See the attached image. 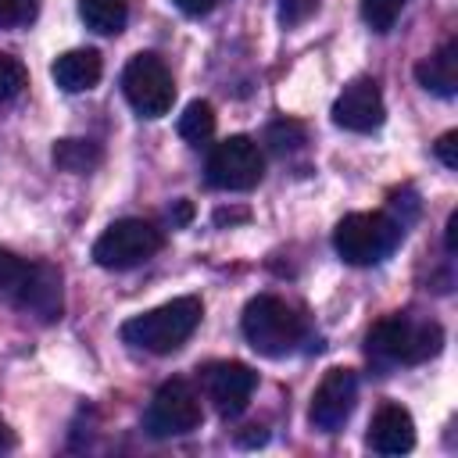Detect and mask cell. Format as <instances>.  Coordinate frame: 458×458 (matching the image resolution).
<instances>
[{
  "label": "cell",
  "mask_w": 458,
  "mask_h": 458,
  "mask_svg": "<svg viewBox=\"0 0 458 458\" xmlns=\"http://www.w3.org/2000/svg\"><path fill=\"white\" fill-rule=\"evenodd\" d=\"M200 315H204V304L197 297H175L154 311H143L122 322V340L147 354H172L193 336V329L200 326Z\"/></svg>",
  "instance_id": "obj_1"
},
{
  "label": "cell",
  "mask_w": 458,
  "mask_h": 458,
  "mask_svg": "<svg viewBox=\"0 0 458 458\" xmlns=\"http://www.w3.org/2000/svg\"><path fill=\"white\" fill-rule=\"evenodd\" d=\"M365 344H369V354L379 365H419V361H429L433 354H440L444 329L437 322L390 315V318H379L369 329Z\"/></svg>",
  "instance_id": "obj_2"
},
{
  "label": "cell",
  "mask_w": 458,
  "mask_h": 458,
  "mask_svg": "<svg viewBox=\"0 0 458 458\" xmlns=\"http://www.w3.org/2000/svg\"><path fill=\"white\" fill-rule=\"evenodd\" d=\"M240 326H243L247 344L265 358H286L304 336L301 315L283 297H272V293L250 297L247 308H243Z\"/></svg>",
  "instance_id": "obj_3"
},
{
  "label": "cell",
  "mask_w": 458,
  "mask_h": 458,
  "mask_svg": "<svg viewBox=\"0 0 458 458\" xmlns=\"http://www.w3.org/2000/svg\"><path fill=\"white\" fill-rule=\"evenodd\" d=\"M401 233L404 225L383 211H354L336 222L333 247L347 265H379L401 243Z\"/></svg>",
  "instance_id": "obj_4"
},
{
  "label": "cell",
  "mask_w": 458,
  "mask_h": 458,
  "mask_svg": "<svg viewBox=\"0 0 458 458\" xmlns=\"http://www.w3.org/2000/svg\"><path fill=\"white\" fill-rule=\"evenodd\" d=\"M165 247V233L154 225V222H143V218H118L111 222L97 243H93V261L100 268H136L143 265L147 258H154L157 250Z\"/></svg>",
  "instance_id": "obj_5"
},
{
  "label": "cell",
  "mask_w": 458,
  "mask_h": 458,
  "mask_svg": "<svg viewBox=\"0 0 458 458\" xmlns=\"http://www.w3.org/2000/svg\"><path fill=\"white\" fill-rule=\"evenodd\" d=\"M122 93L140 118H161L175 104V82L157 54H136L122 68Z\"/></svg>",
  "instance_id": "obj_6"
},
{
  "label": "cell",
  "mask_w": 458,
  "mask_h": 458,
  "mask_svg": "<svg viewBox=\"0 0 458 458\" xmlns=\"http://www.w3.org/2000/svg\"><path fill=\"white\" fill-rule=\"evenodd\" d=\"M261 175H265V157L250 136H225L222 143L211 147L208 165H204L208 186L229 190V193L254 190L261 182Z\"/></svg>",
  "instance_id": "obj_7"
},
{
  "label": "cell",
  "mask_w": 458,
  "mask_h": 458,
  "mask_svg": "<svg viewBox=\"0 0 458 458\" xmlns=\"http://www.w3.org/2000/svg\"><path fill=\"white\" fill-rule=\"evenodd\" d=\"M200 419H204V408H200L197 390L186 379H168L154 390L147 415H143V429L154 440H168V437L193 433L200 426Z\"/></svg>",
  "instance_id": "obj_8"
},
{
  "label": "cell",
  "mask_w": 458,
  "mask_h": 458,
  "mask_svg": "<svg viewBox=\"0 0 458 458\" xmlns=\"http://www.w3.org/2000/svg\"><path fill=\"white\" fill-rule=\"evenodd\" d=\"M200 383H204V394L215 404V411L225 419H236L250 404V394L258 386V372L243 361H211L200 369Z\"/></svg>",
  "instance_id": "obj_9"
},
{
  "label": "cell",
  "mask_w": 458,
  "mask_h": 458,
  "mask_svg": "<svg viewBox=\"0 0 458 458\" xmlns=\"http://www.w3.org/2000/svg\"><path fill=\"white\" fill-rule=\"evenodd\" d=\"M354 401H358V376H354V369H329L322 376V383L315 386V394H311L308 419H311V426L318 433H336L351 419Z\"/></svg>",
  "instance_id": "obj_10"
},
{
  "label": "cell",
  "mask_w": 458,
  "mask_h": 458,
  "mask_svg": "<svg viewBox=\"0 0 458 458\" xmlns=\"http://www.w3.org/2000/svg\"><path fill=\"white\" fill-rule=\"evenodd\" d=\"M383 118H386L383 93H379L376 79H369V75L351 79L340 89V97L333 100V122L347 132H372L383 125Z\"/></svg>",
  "instance_id": "obj_11"
},
{
  "label": "cell",
  "mask_w": 458,
  "mask_h": 458,
  "mask_svg": "<svg viewBox=\"0 0 458 458\" xmlns=\"http://www.w3.org/2000/svg\"><path fill=\"white\" fill-rule=\"evenodd\" d=\"M369 447L376 454H408L415 447V422L408 415V408L386 401L379 404V411L369 422Z\"/></svg>",
  "instance_id": "obj_12"
},
{
  "label": "cell",
  "mask_w": 458,
  "mask_h": 458,
  "mask_svg": "<svg viewBox=\"0 0 458 458\" xmlns=\"http://www.w3.org/2000/svg\"><path fill=\"white\" fill-rule=\"evenodd\" d=\"M14 304L21 311L36 315L39 322L61 318V308H64V301H61V272L54 265H32L29 268V279H25V286H21V293H18Z\"/></svg>",
  "instance_id": "obj_13"
},
{
  "label": "cell",
  "mask_w": 458,
  "mask_h": 458,
  "mask_svg": "<svg viewBox=\"0 0 458 458\" xmlns=\"http://www.w3.org/2000/svg\"><path fill=\"white\" fill-rule=\"evenodd\" d=\"M50 75H54V82H57L64 93H86V89H93V86L100 82L104 61H100V54L89 50V47L64 50V54L50 64Z\"/></svg>",
  "instance_id": "obj_14"
},
{
  "label": "cell",
  "mask_w": 458,
  "mask_h": 458,
  "mask_svg": "<svg viewBox=\"0 0 458 458\" xmlns=\"http://www.w3.org/2000/svg\"><path fill=\"white\" fill-rule=\"evenodd\" d=\"M415 79L426 93L437 97H454L458 93V39H447L437 54L422 57L415 64Z\"/></svg>",
  "instance_id": "obj_15"
},
{
  "label": "cell",
  "mask_w": 458,
  "mask_h": 458,
  "mask_svg": "<svg viewBox=\"0 0 458 458\" xmlns=\"http://www.w3.org/2000/svg\"><path fill=\"white\" fill-rule=\"evenodd\" d=\"M79 18L100 36H118L129 21V0H79Z\"/></svg>",
  "instance_id": "obj_16"
},
{
  "label": "cell",
  "mask_w": 458,
  "mask_h": 458,
  "mask_svg": "<svg viewBox=\"0 0 458 458\" xmlns=\"http://www.w3.org/2000/svg\"><path fill=\"white\" fill-rule=\"evenodd\" d=\"M54 165L61 172H72V175H82L89 168L100 165V147L93 140H57L54 150H50Z\"/></svg>",
  "instance_id": "obj_17"
},
{
  "label": "cell",
  "mask_w": 458,
  "mask_h": 458,
  "mask_svg": "<svg viewBox=\"0 0 458 458\" xmlns=\"http://www.w3.org/2000/svg\"><path fill=\"white\" fill-rule=\"evenodd\" d=\"M179 136L190 143V147H200V143H208L211 136H215V107L208 104V100H193V104H186V111L179 114Z\"/></svg>",
  "instance_id": "obj_18"
},
{
  "label": "cell",
  "mask_w": 458,
  "mask_h": 458,
  "mask_svg": "<svg viewBox=\"0 0 458 458\" xmlns=\"http://www.w3.org/2000/svg\"><path fill=\"white\" fill-rule=\"evenodd\" d=\"M29 268H32V261H25L11 250H0V301H7V304L18 301V293L29 279Z\"/></svg>",
  "instance_id": "obj_19"
},
{
  "label": "cell",
  "mask_w": 458,
  "mask_h": 458,
  "mask_svg": "<svg viewBox=\"0 0 458 458\" xmlns=\"http://www.w3.org/2000/svg\"><path fill=\"white\" fill-rule=\"evenodd\" d=\"M408 0H361V18L372 32H390Z\"/></svg>",
  "instance_id": "obj_20"
},
{
  "label": "cell",
  "mask_w": 458,
  "mask_h": 458,
  "mask_svg": "<svg viewBox=\"0 0 458 458\" xmlns=\"http://www.w3.org/2000/svg\"><path fill=\"white\" fill-rule=\"evenodd\" d=\"M29 86V72L18 57L0 54V104H11L21 97V89Z\"/></svg>",
  "instance_id": "obj_21"
},
{
  "label": "cell",
  "mask_w": 458,
  "mask_h": 458,
  "mask_svg": "<svg viewBox=\"0 0 458 458\" xmlns=\"http://www.w3.org/2000/svg\"><path fill=\"white\" fill-rule=\"evenodd\" d=\"M308 140V132H304V125L301 122H290V118H279V122H272L268 129H265V143L276 150V154H286V150H297L301 143Z\"/></svg>",
  "instance_id": "obj_22"
},
{
  "label": "cell",
  "mask_w": 458,
  "mask_h": 458,
  "mask_svg": "<svg viewBox=\"0 0 458 458\" xmlns=\"http://www.w3.org/2000/svg\"><path fill=\"white\" fill-rule=\"evenodd\" d=\"M36 18V0H0V29H18Z\"/></svg>",
  "instance_id": "obj_23"
},
{
  "label": "cell",
  "mask_w": 458,
  "mask_h": 458,
  "mask_svg": "<svg viewBox=\"0 0 458 458\" xmlns=\"http://www.w3.org/2000/svg\"><path fill=\"white\" fill-rule=\"evenodd\" d=\"M318 11V0H279V25L297 29Z\"/></svg>",
  "instance_id": "obj_24"
},
{
  "label": "cell",
  "mask_w": 458,
  "mask_h": 458,
  "mask_svg": "<svg viewBox=\"0 0 458 458\" xmlns=\"http://www.w3.org/2000/svg\"><path fill=\"white\" fill-rule=\"evenodd\" d=\"M437 157H440L447 168H458V132H454V129L437 140Z\"/></svg>",
  "instance_id": "obj_25"
},
{
  "label": "cell",
  "mask_w": 458,
  "mask_h": 458,
  "mask_svg": "<svg viewBox=\"0 0 458 458\" xmlns=\"http://www.w3.org/2000/svg\"><path fill=\"white\" fill-rule=\"evenodd\" d=\"M172 4H175L182 14H190V18H200V14H208V11H211L218 0H172Z\"/></svg>",
  "instance_id": "obj_26"
},
{
  "label": "cell",
  "mask_w": 458,
  "mask_h": 458,
  "mask_svg": "<svg viewBox=\"0 0 458 458\" xmlns=\"http://www.w3.org/2000/svg\"><path fill=\"white\" fill-rule=\"evenodd\" d=\"M168 218H172V225H186V222L193 218V208H190V200H175V204L168 208Z\"/></svg>",
  "instance_id": "obj_27"
},
{
  "label": "cell",
  "mask_w": 458,
  "mask_h": 458,
  "mask_svg": "<svg viewBox=\"0 0 458 458\" xmlns=\"http://www.w3.org/2000/svg\"><path fill=\"white\" fill-rule=\"evenodd\" d=\"M444 243H447V250H451V254L458 250V211H451V218H447V233H444Z\"/></svg>",
  "instance_id": "obj_28"
},
{
  "label": "cell",
  "mask_w": 458,
  "mask_h": 458,
  "mask_svg": "<svg viewBox=\"0 0 458 458\" xmlns=\"http://www.w3.org/2000/svg\"><path fill=\"white\" fill-rule=\"evenodd\" d=\"M215 222H218V225H225V222H229V225H233V222H247V211H225V208H222V211H215Z\"/></svg>",
  "instance_id": "obj_29"
},
{
  "label": "cell",
  "mask_w": 458,
  "mask_h": 458,
  "mask_svg": "<svg viewBox=\"0 0 458 458\" xmlns=\"http://www.w3.org/2000/svg\"><path fill=\"white\" fill-rule=\"evenodd\" d=\"M247 429H250V433H240V437H236L243 447H250V444H265V433H261L258 426H247Z\"/></svg>",
  "instance_id": "obj_30"
},
{
  "label": "cell",
  "mask_w": 458,
  "mask_h": 458,
  "mask_svg": "<svg viewBox=\"0 0 458 458\" xmlns=\"http://www.w3.org/2000/svg\"><path fill=\"white\" fill-rule=\"evenodd\" d=\"M11 447H14V433H11V426L0 419V454H4V451H11Z\"/></svg>",
  "instance_id": "obj_31"
}]
</instances>
